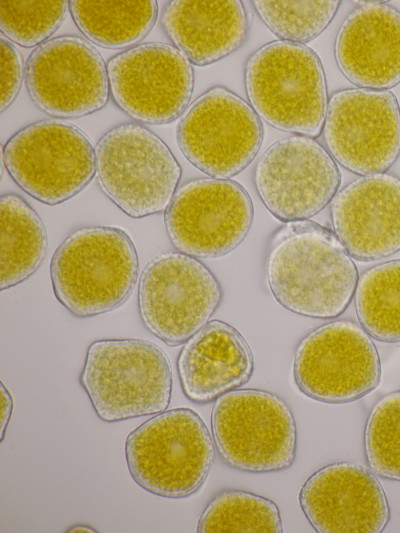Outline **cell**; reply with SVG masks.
<instances>
[{
  "instance_id": "21",
  "label": "cell",
  "mask_w": 400,
  "mask_h": 533,
  "mask_svg": "<svg viewBox=\"0 0 400 533\" xmlns=\"http://www.w3.org/2000/svg\"><path fill=\"white\" fill-rule=\"evenodd\" d=\"M162 28L174 46L197 65L212 64L236 51L248 32L242 2L174 0L161 15Z\"/></svg>"
},
{
  "instance_id": "4",
  "label": "cell",
  "mask_w": 400,
  "mask_h": 533,
  "mask_svg": "<svg viewBox=\"0 0 400 533\" xmlns=\"http://www.w3.org/2000/svg\"><path fill=\"white\" fill-rule=\"evenodd\" d=\"M245 86L251 107L269 125L311 138L320 135L327 87L319 57L288 41L263 45L248 59Z\"/></svg>"
},
{
  "instance_id": "30",
  "label": "cell",
  "mask_w": 400,
  "mask_h": 533,
  "mask_svg": "<svg viewBox=\"0 0 400 533\" xmlns=\"http://www.w3.org/2000/svg\"><path fill=\"white\" fill-rule=\"evenodd\" d=\"M1 433H0V442L4 440L6 429L8 427L12 410H13V399L9 390L1 382Z\"/></svg>"
},
{
  "instance_id": "29",
  "label": "cell",
  "mask_w": 400,
  "mask_h": 533,
  "mask_svg": "<svg viewBox=\"0 0 400 533\" xmlns=\"http://www.w3.org/2000/svg\"><path fill=\"white\" fill-rule=\"evenodd\" d=\"M1 103L3 113L15 101L23 81L24 64L21 53L15 45L1 35Z\"/></svg>"
},
{
  "instance_id": "31",
  "label": "cell",
  "mask_w": 400,
  "mask_h": 533,
  "mask_svg": "<svg viewBox=\"0 0 400 533\" xmlns=\"http://www.w3.org/2000/svg\"><path fill=\"white\" fill-rule=\"evenodd\" d=\"M66 532H97V531L88 525L76 524L75 526L68 528Z\"/></svg>"
},
{
  "instance_id": "1",
  "label": "cell",
  "mask_w": 400,
  "mask_h": 533,
  "mask_svg": "<svg viewBox=\"0 0 400 533\" xmlns=\"http://www.w3.org/2000/svg\"><path fill=\"white\" fill-rule=\"evenodd\" d=\"M268 288L285 309L331 319L349 306L358 270L330 229L309 220L289 221L272 236L265 263Z\"/></svg>"
},
{
  "instance_id": "22",
  "label": "cell",
  "mask_w": 400,
  "mask_h": 533,
  "mask_svg": "<svg viewBox=\"0 0 400 533\" xmlns=\"http://www.w3.org/2000/svg\"><path fill=\"white\" fill-rule=\"evenodd\" d=\"M0 216V290L4 291L40 267L46 256L47 233L39 214L17 194L0 197Z\"/></svg>"
},
{
  "instance_id": "20",
  "label": "cell",
  "mask_w": 400,
  "mask_h": 533,
  "mask_svg": "<svg viewBox=\"0 0 400 533\" xmlns=\"http://www.w3.org/2000/svg\"><path fill=\"white\" fill-rule=\"evenodd\" d=\"M253 368L249 344L237 329L221 320L209 321L189 338L177 359L185 396L200 404L246 384Z\"/></svg>"
},
{
  "instance_id": "16",
  "label": "cell",
  "mask_w": 400,
  "mask_h": 533,
  "mask_svg": "<svg viewBox=\"0 0 400 533\" xmlns=\"http://www.w3.org/2000/svg\"><path fill=\"white\" fill-rule=\"evenodd\" d=\"M25 80L35 106L55 118H78L102 109L110 86L98 50L77 36H60L39 45L29 56Z\"/></svg>"
},
{
  "instance_id": "19",
  "label": "cell",
  "mask_w": 400,
  "mask_h": 533,
  "mask_svg": "<svg viewBox=\"0 0 400 533\" xmlns=\"http://www.w3.org/2000/svg\"><path fill=\"white\" fill-rule=\"evenodd\" d=\"M335 57L359 88L387 90L400 83V12L380 2L355 8L336 36Z\"/></svg>"
},
{
  "instance_id": "24",
  "label": "cell",
  "mask_w": 400,
  "mask_h": 533,
  "mask_svg": "<svg viewBox=\"0 0 400 533\" xmlns=\"http://www.w3.org/2000/svg\"><path fill=\"white\" fill-rule=\"evenodd\" d=\"M361 327L383 342H400V259L363 272L354 293Z\"/></svg>"
},
{
  "instance_id": "11",
  "label": "cell",
  "mask_w": 400,
  "mask_h": 533,
  "mask_svg": "<svg viewBox=\"0 0 400 533\" xmlns=\"http://www.w3.org/2000/svg\"><path fill=\"white\" fill-rule=\"evenodd\" d=\"M380 359L370 335L351 320L326 323L297 345L293 375L307 396L325 403H347L374 390Z\"/></svg>"
},
{
  "instance_id": "25",
  "label": "cell",
  "mask_w": 400,
  "mask_h": 533,
  "mask_svg": "<svg viewBox=\"0 0 400 533\" xmlns=\"http://www.w3.org/2000/svg\"><path fill=\"white\" fill-rule=\"evenodd\" d=\"M199 533H280L283 532L277 505L243 490H224L214 496L201 513Z\"/></svg>"
},
{
  "instance_id": "12",
  "label": "cell",
  "mask_w": 400,
  "mask_h": 533,
  "mask_svg": "<svg viewBox=\"0 0 400 533\" xmlns=\"http://www.w3.org/2000/svg\"><path fill=\"white\" fill-rule=\"evenodd\" d=\"M253 221L245 189L228 179L197 178L180 186L164 213L172 245L195 258L212 259L234 251Z\"/></svg>"
},
{
  "instance_id": "7",
  "label": "cell",
  "mask_w": 400,
  "mask_h": 533,
  "mask_svg": "<svg viewBox=\"0 0 400 533\" xmlns=\"http://www.w3.org/2000/svg\"><path fill=\"white\" fill-rule=\"evenodd\" d=\"M213 441L231 468L265 473L292 465L297 429L287 403L260 389H235L218 397L211 412Z\"/></svg>"
},
{
  "instance_id": "23",
  "label": "cell",
  "mask_w": 400,
  "mask_h": 533,
  "mask_svg": "<svg viewBox=\"0 0 400 533\" xmlns=\"http://www.w3.org/2000/svg\"><path fill=\"white\" fill-rule=\"evenodd\" d=\"M69 8L82 34L109 49L136 46L151 31L158 15L154 0H74Z\"/></svg>"
},
{
  "instance_id": "27",
  "label": "cell",
  "mask_w": 400,
  "mask_h": 533,
  "mask_svg": "<svg viewBox=\"0 0 400 533\" xmlns=\"http://www.w3.org/2000/svg\"><path fill=\"white\" fill-rule=\"evenodd\" d=\"M267 27L282 41L305 43L331 23L339 1H253Z\"/></svg>"
},
{
  "instance_id": "13",
  "label": "cell",
  "mask_w": 400,
  "mask_h": 533,
  "mask_svg": "<svg viewBox=\"0 0 400 533\" xmlns=\"http://www.w3.org/2000/svg\"><path fill=\"white\" fill-rule=\"evenodd\" d=\"M332 158L362 176L384 173L400 155V108L388 90L335 92L323 125Z\"/></svg>"
},
{
  "instance_id": "6",
  "label": "cell",
  "mask_w": 400,
  "mask_h": 533,
  "mask_svg": "<svg viewBox=\"0 0 400 533\" xmlns=\"http://www.w3.org/2000/svg\"><path fill=\"white\" fill-rule=\"evenodd\" d=\"M102 192L125 214L143 218L165 211L181 178V167L167 144L138 123L108 130L95 148Z\"/></svg>"
},
{
  "instance_id": "10",
  "label": "cell",
  "mask_w": 400,
  "mask_h": 533,
  "mask_svg": "<svg viewBox=\"0 0 400 533\" xmlns=\"http://www.w3.org/2000/svg\"><path fill=\"white\" fill-rule=\"evenodd\" d=\"M262 138V125L254 109L221 86L196 98L177 128V143L186 159L218 179L243 171L256 157Z\"/></svg>"
},
{
  "instance_id": "17",
  "label": "cell",
  "mask_w": 400,
  "mask_h": 533,
  "mask_svg": "<svg viewBox=\"0 0 400 533\" xmlns=\"http://www.w3.org/2000/svg\"><path fill=\"white\" fill-rule=\"evenodd\" d=\"M300 507L319 533H379L390 517L384 489L373 471L336 462L314 472L299 492Z\"/></svg>"
},
{
  "instance_id": "2",
  "label": "cell",
  "mask_w": 400,
  "mask_h": 533,
  "mask_svg": "<svg viewBox=\"0 0 400 533\" xmlns=\"http://www.w3.org/2000/svg\"><path fill=\"white\" fill-rule=\"evenodd\" d=\"M139 260L126 232L109 226L73 230L55 250L50 279L57 300L75 317L120 307L138 278Z\"/></svg>"
},
{
  "instance_id": "28",
  "label": "cell",
  "mask_w": 400,
  "mask_h": 533,
  "mask_svg": "<svg viewBox=\"0 0 400 533\" xmlns=\"http://www.w3.org/2000/svg\"><path fill=\"white\" fill-rule=\"evenodd\" d=\"M68 1H0L2 35L22 47L39 46L63 23Z\"/></svg>"
},
{
  "instance_id": "26",
  "label": "cell",
  "mask_w": 400,
  "mask_h": 533,
  "mask_svg": "<svg viewBox=\"0 0 400 533\" xmlns=\"http://www.w3.org/2000/svg\"><path fill=\"white\" fill-rule=\"evenodd\" d=\"M364 450L371 471L400 481V391L384 395L372 407L364 429Z\"/></svg>"
},
{
  "instance_id": "15",
  "label": "cell",
  "mask_w": 400,
  "mask_h": 533,
  "mask_svg": "<svg viewBox=\"0 0 400 533\" xmlns=\"http://www.w3.org/2000/svg\"><path fill=\"white\" fill-rule=\"evenodd\" d=\"M257 193L276 218L307 220L322 211L340 185V172L321 144L311 137L280 138L260 156L254 172Z\"/></svg>"
},
{
  "instance_id": "5",
  "label": "cell",
  "mask_w": 400,
  "mask_h": 533,
  "mask_svg": "<svg viewBox=\"0 0 400 533\" xmlns=\"http://www.w3.org/2000/svg\"><path fill=\"white\" fill-rule=\"evenodd\" d=\"M125 457L138 486L159 497L178 499L201 488L214 461V445L195 411L176 408L131 431L125 441Z\"/></svg>"
},
{
  "instance_id": "18",
  "label": "cell",
  "mask_w": 400,
  "mask_h": 533,
  "mask_svg": "<svg viewBox=\"0 0 400 533\" xmlns=\"http://www.w3.org/2000/svg\"><path fill=\"white\" fill-rule=\"evenodd\" d=\"M334 233L352 258L375 261L400 251V179L362 176L332 199Z\"/></svg>"
},
{
  "instance_id": "9",
  "label": "cell",
  "mask_w": 400,
  "mask_h": 533,
  "mask_svg": "<svg viewBox=\"0 0 400 533\" xmlns=\"http://www.w3.org/2000/svg\"><path fill=\"white\" fill-rule=\"evenodd\" d=\"M222 298V287L213 272L182 252L153 257L140 275V319L150 333L170 346L185 343L204 327Z\"/></svg>"
},
{
  "instance_id": "8",
  "label": "cell",
  "mask_w": 400,
  "mask_h": 533,
  "mask_svg": "<svg viewBox=\"0 0 400 533\" xmlns=\"http://www.w3.org/2000/svg\"><path fill=\"white\" fill-rule=\"evenodd\" d=\"M3 164L28 195L47 204L80 193L96 173L95 149L78 127L41 120L17 131L2 150Z\"/></svg>"
},
{
  "instance_id": "14",
  "label": "cell",
  "mask_w": 400,
  "mask_h": 533,
  "mask_svg": "<svg viewBox=\"0 0 400 533\" xmlns=\"http://www.w3.org/2000/svg\"><path fill=\"white\" fill-rule=\"evenodd\" d=\"M107 72L113 101L141 123L173 121L192 96L191 62L167 43L147 42L122 51L109 59Z\"/></svg>"
},
{
  "instance_id": "3",
  "label": "cell",
  "mask_w": 400,
  "mask_h": 533,
  "mask_svg": "<svg viewBox=\"0 0 400 533\" xmlns=\"http://www.w3.org/2000/svg\"><path fill=\"white\" fill-rule=\"evenodd\" d=\"M79 382L104 422L159 414L171 401L170 361L156 344L143 339L93 341Z\"/></svg>"
}]
</instances>
